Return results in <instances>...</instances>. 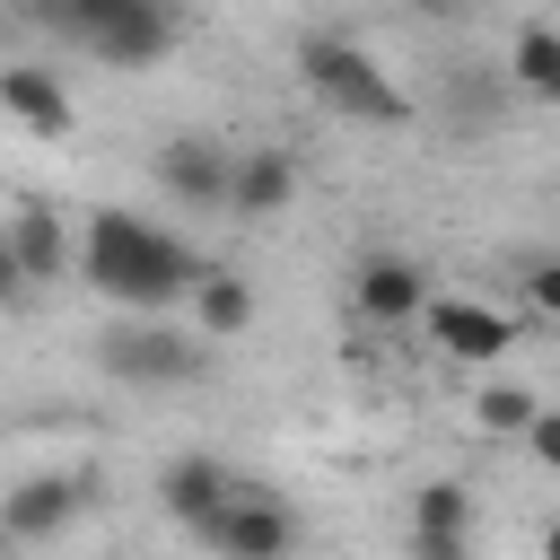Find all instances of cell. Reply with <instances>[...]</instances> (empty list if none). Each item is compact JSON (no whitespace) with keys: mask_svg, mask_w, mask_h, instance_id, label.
Returning a JSON list of instances; mask_svg holds the SVG:
<instances>
[{"mask_svg":"<svg viewBox=\"0 0 560 560\" xmlns=\"http://www.w3.org/2000/svg\"><path fill=\"white\" fill-rule=\"evenodd\" d=\"M79 280L96 289V298H114L122 315H158V306H175L192 280H201V262L184 254V236H166V228H149L140 210H88V228H79Z\"/></svg>","mask_w":560,"mask_h":560,"instance_id":"cell-1","label":"cell"},{"mask_svg":"<svg viewBox=\"0 0 560 560\" xmlns=\"http://www.w3.org/2000/svg\"><path fill=\"white\" fill-rule=\"evenodd\" d=\"M35 18L61 26L79 52H96L114 70H158L175 52V35H184L175 0H35Z\"/></svg>","mask_w":560,"mask_h":560,"instance_id":"cell-2","label":"cell"},{"mask_svg":"<svg viewBox=\"0 0 560 560\" xmlns=\"http://www.w3.org/2000/svg\"><path fill=\"white\" fill-rule=\"evenodd\" d=\"M298 79H306L341 122H402V114H411V96L385 79V61H376L368 44H350V35H306V44H298Z\"/></svg>","mask_w":560,"mask_h":560,"instance_id":"cell-3","label":"cell"},{"mask_svg":"<svg viewBox=\"0 0 560 560\" xmlns=\"http://www.w3.org/2000/svg\"><path fill=\"white\" fill-rule=\"evenodd\" d=\"M420 332H429V350L455 359V368H499V359L525 341V324H516L508 306H490V298H429V306H420Z\"/></svg>","mask_w":560,"mask_h":560,"instance_id":"cell-4","label":"cell"},{"mask_svg":"<svg viewBox=\"0 0 560 560\" xmlns=\"http://www.w3.org/2000/svg\"><path fill=\"white\" fill-rule=\"evenodd\" d=\"M192 534H201L219 560H289V551H298V516H289L280 499L245 490V481H236V490H228V499H219Z\"/></svg>","mask_w":560,"mask_h":560,"instance_id":"cell-5","label":"cell"},{"mask_svg":"<svg viewBox=\"0 0 560 560\" xmlns=\"http://www.w3.org/2000/svg\"><path fill=\"white\" fill-rule=\"evenodd\" d=\"M96 359H105V376H122V385H184V376H201V350H192L184 332L149 324V315H122V324L96 341Z\"/></svg>","mask_w":560,"mask_h":560,"instance_id":"cell-6","label":"cell"},{"mask_svg":"<svg viewBox=\"0 0 560 560\" xmlns=\"http://www.w3.org/2000/svg\"><path fill=\"white\" fill-rule=\"evenodd\" d=\"M429 298H438V289H429V271H420L411 254H359V262H350V315L376 324V332L420 324Z\"/></svg>","mask_w":560,"mask_h":560,"instance_id":"cell-7","label":"cell"},{"mask_svg":"<svg viewBox=\"0 0 560 560\" xmlns=\"http://www.w3.org/2000/svg\"><path fill=\"white\" fill-rule=\"evenodd\" d=\"M158 184L192 210H228V184H236V149L210 140V131H175L158 140Z\"/></svg>","mask_w":560,"mask_h":560,"instance_id":"cell-8","label":"cell"},{"mask_svg":"<svg viewBox=\"0 0 560 560\" xmlns=\"http://www.w3.org/2000/svg\"><path fill=\"white\" fill-rule=\"evenodd\" d=\"M0 122H18L26 140H70V131H79V105H70V88H61L52 70L9 61V70H0Z\"/></svg>","mask_w":560,"mask_h":560,"instance_id":"cell-9","label":"cell"},{"mask_svg":"<svg viewBox=\"0 0 560 560\" xmlns=\"http://www.w3.org/2000/svg\"><path fill=\"white\" fill-rule=\"evenodd\" d=\"M79 481L70 472H26V481H9L0 490V516H9V534L18 542H52V534H70V516H79Z\"/></svg>","mask_w":560,"mask_h":560,"instance_id":"cell-10","label":"cell"},{"mask_svg":"<svg viewBox=\"0 0 560 560\" xmlns=\"http://www.w3.org/2000/svg\"><path fill=\"white\" fill-rule=\"evenodd\" d=\"M298 201V158L289 149H236V184H228V210L236 219H271V210H289Z\"/></svg>","mask_w":560,"mask_h":560,"instance_id":"cell-11","label":"cell"},{"mask_svg":"<svg viewBox=\"0 0 560 560\" xmlns=\"http://www.w3.org/2000/svg\"><path fill=\"white\" fill-rule=\"evenodd\" d=\"M228 490H236V472H228L219 455H175V464L158 472V508H166L175 525H201Z\"/></svg>","mask_w":560,"mask_h":560,"instance_id":"cell-12","label":"cell"},{"mask_svg":"<svg viewBox=\"0 0 560 560\" xmlns=\"http://www.w3.org/2000/svg\"><path fill=\"white\" fill-rule=\"evenodd\" d=\"M0 228H9L18 262H26V280H61V271H70V228H61V210H52V201H18Z\"/></svg>","mask_w":560,"mask_h":560,"instance_id":"cell-13","label":"cell"},{"mask_svg":"<svg viewBox=\"0 0 560 560\" xmlns=\"http://www.w3.org/2000/svg\"><path fill=\"white\" fill-rule=\"evenodd\" d=\"M508 79H516V96L560 105V26H551V18H525V26L508 35Z\"/></svg>","mask_w":560,"mask_h":560,"instance_id":"cell-14","label":"cell"},{"mask_svg":"<svg viewBox=\"0 0 560 560\" xmlns=\"http://www.w3.org/2000/svg\"><path fill=\"white\" fill-rule=\"evenodd\" d=\"M192 324H201V341H236L254 324V289L236 271H201L192 280Z\"/></svg>","mask_w":560,"mask_h":560,"instance_id":"cell-15","label":"cell"},{"mask_svg":"<svg viewBox=\"0 0 560 560\" xmlns=\"http://www.w3.org/2000/svg\"><path fill=\"white\" fill-rule=\"evenodd\" d=\"M534 411H542V394L516 385V376H481V394H472V429L481 438H525Z\"/></svg>","mask_w":560,"mask_h":560,"instance_id":"cell-16","label":"cell"},{"mask_svg":"<svg viewBox=\"0 0 560 560\" xmlns=\"http://www.w3.org/2000/svg\"><path fill=\"white\" fill-rule=\"evenodd\" d=\"M464 525H472V490H464V481H420L411 534H464Z\"/></svg>","mask_w":560,"mask_h":560,"instance_id":"cell-17","label":"cell"},{"mask_svg":"<svg viewBox=\"0 0 560 560\" xmlns=\"http://www.w3.org/2000/svg\"><path fill=\"white\" fill-rule=\"evenodd\" d=\"M525 306H534L542 324H560V254H542V262H525Z\"/></svg>","mask_w":560,"mask_h":560,"instance_id":"cell-18","label":"cell"},{"mask_svg":"<svg viewBox=\"0 0 560 560\" xmlns=\"http://www.w3.org/2000/svg\"><path fill=\"white\" fill-rule=\"evenodd\" d=\"M525 455H534L542 472H560V402H542V411H534V429H525Z\"/></svg>","mask_w":560,"mask_h":560,"instance_id":"cell-19","label":"cell"},{"mask_svg":"<svg viewBox=\"0 0 560 560\" xmlns=\"http://www.w3.org/2000/svg\"><path fill=\"white\" fill-rule=\"evenodd\" d=\"M411 560H472L464 534H411Z\"/></svg>","mask_w":560,"mask_h":560,"instance_id":"cell-20","label":"cell"},{"mask_svg":"<svg viewBox=\"0 0 560 560\" xmlns=\"http://www.w3.org/2000/svg\"><path fill=\"white\" fill-rule=\"evenodd\" d=\"M26 289V262H18V245H9V228H0V298H18Z\"/></svg>","mask_w":560,"mask_h":560,"instance_id":"cell-21","label":"cell"},{"mask_svg":"<svg viewBox=\"0 0 560 560\" xmlns=\"http://www.w3.org/2000/svg\"><path fill=\"white\" fill-rule=\"evenodd\" d=\"M18 551H26V542H18V534H9V516H0V560H18Z\"/></svg>","mask_w":560,"mask_h":560,"instance_id":"cell-22","label":"cell"},{"mask_svg":"<svg viewBox=\"0 0 560 560\" xmlns=\"http://www.w3.org/2000/svg\"><path fill=\"white\" fill-rule=\"evenodd\" d=\"M542 560H560V516H551V525H542Z\"/></svg>","mask_w":560,"mask_h":560,"instance_id":"cell-23","label":"cell"}]
</instances>
